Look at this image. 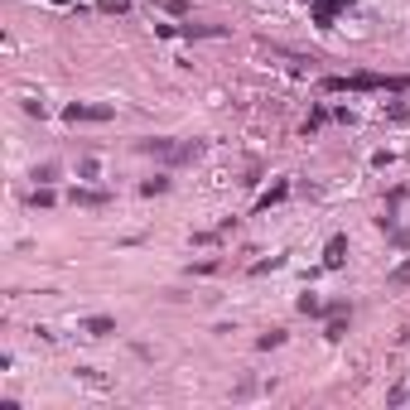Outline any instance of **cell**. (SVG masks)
I'll return each mask as SVG.
<instances>
[{
	"instance_id": "obj_1",
	"label": "cell",
	"mask_w": 410,
	"mask_h": 410,
	"mask_svg": "<svg viewBox=\"0 0 410 410\" xmlns=\"http://www.w3.org/2000/svg\"><path fill=\"white\" fill-rule=\"evenodd\" d=\"M318 92H410V73H348V78H338V73H328V78H318Z\"/></svg>"
},
{
	"instance_id": "obj_2",
	"label": "cell",
	"mask_w": 410,
	"mask_h": 410,
	"mask_svg": "<svg viewBox=\"0 0 410 410\" xmlns=\"http://www.w3.org/2000/svg\"><path fill=\"white\" fill-rule=\"evenodd\" d=\"M111 116H116V106H106V102H68L63 106V121L68 126H102Z\"/></svg>"
},
{
	"instance_id": "obj_3",
	"label": "cell",
	"mask_w": 410,
	"mask_h": 410,
	"mask_svg": "<svg viewBox=\"0 0 410 410\" xmlns=\"http://www.w3.org/2000/svg\"><path fill=\"white\" fill-rule=\"evenodd\" d=\"M164 39H222L227 24H160Z\"/></svg>"
},
{
	"instance_id": "obj_4",
	"label": "cell",
	"mask_w": 410,
	"mask_h": 410,
	"mask_svg": "<svg viewBox=\"0 0 410 410\" xmlns=\"http://www.w3.org/2000/svg\"><path fill=\"white\" fill-rule=\"evenodd\" d=\"M130 150H135V155H150V160H164V164H169V160H174V150H179V140H169V135H145V140H135Z\"/></svg>"
},
{
	"instance_id": "obj_5",
	"label": "cell",
	"mask_w": 410,
	"mask_h": 410,
	"mask_svg": "<svg viewBox=\"0 0 410 410\" xmlns=\"http://www.w3.org/2000/svg\"><path fill=\"white\" fill-rule=\"evenodd\" d=\"M68 203H73V207H92V212H97V207H111V203H116V194H106V189H87V184H78V189L68 194Z\"/></svg>"
},
{
	"instance_id": "obj_6",
	"label": "cell",
	"mask_w": 410,
	"mask_h": 410,
	"mask_svg": "<svg viewBox=\"0 0 410 410\" xmlns=\"http://www.w3.org/2000/svg\"><path fill=\"white\" fill-rule=\"evenodd\" d=\"M348 266V232H333L323 241V271H343Z\"/></svg>"
},
{
	"instance_id": "obj_7",
	"label": "cell",
	"mask_w": 410,
	"mask_h": 410,
	"mask_svg": "<svg viewBox=\"0 0 410 410\" xmlns=\"http://www.w3.org/2000/svg\"><path fill=\"white\" fill-rule=\"evenodd\" d=\"M207 155V140H179V150H174V160H169V169H184V164H198Z\"/></svg>"
},
{
	"instance_id": "obj_8",
	"label": "cell",
	"mask_w": 410,
	"mask_h": 410,
	"mask_svg": "<svg viewBox=\"0 0 410 410\" xmlns=\"http://www.w3.org/2000/svg\"><path fill=\"white\" fill-rule=\"evenodd\" d=\"M83 333H87V338H111V333H121V328H116L111 314H92V318H83Z\"/></svg>"
},
{
	"instance_id": "obj_9",
	"label": "cell",
	"mask_w": 410,
	"mask_h": 410,
	"mask_svg": "<svg viewBox=\"0 0 410 410\" xmlns=\"http://www.w3.org/2000/svg\"><path fill=\"white\" fill-rule=\"evenodd\" d=\"M285 198H290V179H275V184H271V189H266V194L256 198V212H266V207L285 203Z\"/></svg>"
},
{
	"instance_id": "obj_10",
	"label": "cell",
	"mask_w": 410,
	"mask_h": 410,
	"mask_svg": "<svg viewBox=\"0 0 410 410\" xmlns=\"http://www.w3.org/2000/svg\"><path fill=\"white\" fill-rule=\"evenodd\" d=\"M328 116H333V111H328V106L318 102V106H314V111H309V116H305V126H300V135H318V130H323V121H328Z\"/></svg>"
},
{
	"instance_id": "obj_11",
	"label": "cell",
	"mask_w": 410,
	"mask_h": 410,
	"mask_svg": "<svg viewBox=\"0 0 410 410\" xmlns=\"http://www.w3.org/2000/svg\"><path fill=\"white\" fill-rule=\"evenodd\" d=\"M24 198H29V207H53V203H58V194H53V184H34V189H29Z\"/></svg>"
},
{
	"instance_id": "obj_12",
	"label": "cell",
	"mask_w": 410,
	"mask_h": 410,
	"mask_svg": "<svg viewBox=\"0 0 410 410\" xmlns=\"http://www.w3.org/2000/svg\"><path fill=\"white\" fill-rule=\"evenodd\" d=\"M58 174H63V164H58V160H44V164H34L29 179H34V184H58Z\"/></svg>"
},
{
	"instance_id": "obj_13",
	"label": "cell",
	"mask_w": 410,
	"mask_h": 410,
	"mask_svg": "<svg viewBox=\"0 0 410 410\" xmlns=\"http://www.w3.org/2000/svg\"><path fill=\"white\" fill-rule=\"evenodd\" d=\"M295 309H300V314H309V318H323V309H328V305H323L318 295H309V290H305V295L295 300Z\"/></svg>"
},
{
	"instance_id": "obj_14",
	"label": "cell",
	"mask_w": 410,
	"mask_h": 410,
	"mask_svg": "<svg viewBox=\"0 0 410 410\" xmlns=\"http://www.w3.org/2000/svg\"><path fill=\"white\" fill-rule=\"evenodd\" d=\"M155 194H169V174H155L140 184V198H155Z\"/></svg>"
},
{
	"instance_id": "obj_15",
	"label": "cell",
	"mask_w": 410,
	"mask_h": 410,
	"mask_svg": "<svg viewBox=\"0 0 410 410\" xmlns=\"http://www.w3.org/2000/svg\"><path fill=\"white\" fill-rule=\"evenodd\" d=\"M386 285H391V290H410V256L391 271V275H386Z\"/></svg>"
},
{
	"instance_id": "obj_16",
	"label": "cell",
	"mask_w": 410,
	"mask_h": 410,
	"mask_svg": "<svg viewBox=\"0 0 410 410\" xmlns=\"http://www.w3.org/2000/svg\"><path fill=\"white\" fill-rule=\"evenodd\" d=\"M280 343H285V328H271V333H261V338H256V348H261V352H271V348H280Z\"/></svg>"
},
{
	"instance_id": "obj_17",
	"label": "cell",
	"mask_w": 410,
	"mask_h": 410,
	"mask_svg": "<svg viewBox=\"0 0 410 410\" xmlns=\"http://www.w3.org/2000/svg\"><path fill=\"white\" fill-rule=\"evenodd\" d=\"M280 266H285V256H271V261H256L251 275H271V271H280Z\"/></svg>"
},
{
	"instance_id": "obj_18",
	"label": "cell",
	"mask_w": 410,
	"mask_h": 410,
	"mask_svg": "<svg viewBox=\"0 0 410 410\" xmlns=\"http://www.w3.org/2000/svg\"><path fill=\"white\" fill-rule=\"evenodd\" d=\"M97 10H102V15H126L130 0H97Z\"/></svg>"
},
{
	"instance_id": "obj_19",
	"label": "cell",
	"mask_w": 410,
	"mask_h": 410,
	"mask_svg": "<svg viewBox=\"0 0 410 410\" xmlns=\"http://www.w3.org/2000/svg\"><path fill=\"white\" fill-rule=\"evenodd\" d=\"M78 179H97V160H92V155L78 160Z\"/></svg>"
},
{
	"instance_id": "obj_20",
	"label": "cell",
	"mask_w": 410,
	"mask_h": 410,
	"mask_svg": "<svg viewBox=\"0 0 410 410\" xmlns=\"http://www.w3.org/2000/svg\"><path fill=\"white\" fill-rule=\"evenodd\" d=\"M160 5H164V10H169V15H179V19H189V10H194V5H189V0H160Z\"/></svg>"
},
{
	"instance_id": "obj_21",
	"label": "cell",
	"mask_w": 410,
	"mask_h": 410,
	"mask_svg": "<svg viewBox=\"0 0 410 410\" xmlns=\"http://www.w3.org/2000/svg\"><path fill=\"white\" fill-rule=\"evenodd\" d=\"M189 271H194V275H217V271H222V261H198V266H189Z\"/></svg>"
},
{
	"instance_id": "obj_22",
	"label": "cell",
	"mask_w": 410,
	"mask_h": 410,
	"mask_svg": "<svg viewBox=\"0 0 410 410\" xmlns=\"http://www.w3.org/2000/svg\"><path fill=\"white\" fill-rule=\"evenodd\" d=\"M391 241H396L401 251H410V232H406V227H391Z\"/></svg>"
},
{
	"instance_id": "obj_23",
	"label": "cell",
	"mask_w": 410,
	"mask_h": 410,
	"mask_svg": "<svg viewBox=\"0 0 410 410\" xmlns=\"http://www.w3.org/2000/svg\"><path fill=\"white\" fill-rule=\"evenodd\" d=\"M53 5H73V0H53Z\"/></svg>"
},
{
	"instance_id": "obj_24",
	"label": "cell",
	"mask_w": 410,
	"mask_h": 410,
	"mask_svg": "<svg viewBox=\"0 0 410 410\" xmlns=\"http://www.w3.org/2000/svg\"><path fill=\"white\" fill-rule=\"evenodd\" d=\"M314 5H318V0H314Z\"/></svg>"
}]
</instances>
